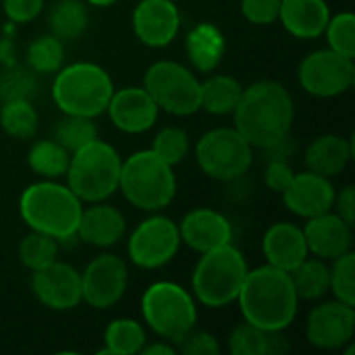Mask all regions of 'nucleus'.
I'll return each instance as SVG.
<instances>
[{
  "label": "nucleus",
  "instance_id": "obj_1",
  "mask_svg": "<svg viewBox=\"0 0 355 355\" xmlns=\"http://www.w3.org/2000/svg\"><path fill=\"white\" fill-rule=\"evenodd\" d=\"M231 116L233 127L252 144V148L264 150L291 135L295 102L281 81L262 79L243 87Z\"/></svg>",
  "mask_w": 355,
  "mask_h": 355
},
{
  "label": "nucleus",
  "instance_id": "obj_8",
  "mask_svg": "<svg viewBox=\"0 0 355 355\" xmlns=\"http://www.w3.org/2000/svg\"><path fill=\"white\" fill-rule=\"evenodd\" d=\"M139 310L148 329L173 345L198 327L196 297L183 285L173 281H156L148 285L141 293Z\"/></svg>",
  "mask_w": 355,
  "mask_h": 355
},
{
  "label": "nucleus",
  "instance_id": "obj_14",
  "mask_svg": "<svg viewBox=\"0 0 355 355\" xmlns=\"http://www.w3.org/2000/svg\"><path fill=\"white\" fill-rule=\"evenodd\" d=\"M355 306L339 300L316 304L306 320V339L320 352H341L354 341Z\"/></svg>",
  "mask_w": 355,
  "mask_h": 355
},
{
  "label": "nucleus",
  "instance_id": "obj_11",
  "mask_svg": "<svg viewBox=\"0 0 355 355\" xmlns=\"http://www.w3.org/2000/svg\"><path fill=\"white\" fill-rule=\"evenodd\" d=\"M181 248L179 227L173 218L150 212L127 239V256L129 260L144 270H158L173 262Z\"/></svg>",
  "mask_w": 355,
  "mask_h": 355
},
{
  "label": "nucleus",
  "instance_id": "obj_24",
  "mask_svg": "<svg viewBox=\"0 0 355 355\" xmlns=\"http://www.w3.org/2000/svg\"><path fill=\"white\" fill-rule=\"evenodd\" d=\"M352 156H354L352 137L324 133V135L314 137L308 144L306 154H304V164H306V171L333 179L347 168Z\"/></svg>",
  "mask_w": 355,
  "mask_h": 355
},
{
  "label": "nucleus",
  "instance_id": "obj_20",
  "mask_svg": "<svg viewBox=\"0 0 355 355\" xmlns=\"http://www.w3.org/2000/svg\"><path fill=\"white\" fill-rule=\"evenodd\" d=\"M302 229H304V237H306L310 256L331 262V260L352 252L354 227L349 223H345L333 210L308 218Z\"/></svg>",
  "mask_w": 355,
  "mask_h": 355
},
{
  "label": "nucleus",
  "instance_id": "obj_23",
  "mask_svg": "<svg viewBox=\"0 0 355 355\" xmlns=\"http://www.w3.org/2000/svg\"><path fill=\"white\" fill-rule=\"evenodd\" d=\"M331 19L327 0H281L279 21L297 40H316L324 33Z\"/></svg>",
  "mask_w": 355,
  "mask_h": 355
},
{
  "label": "nucleus",
  "instance_id": "obj_46",
  "mask_svg": "<svg viewBox=\"0 0 355 355\" xmlns=\"http://www.w3.org/2000/svg\"><path fill=\"white\" fill-rule=\"evenodd\" d=\"M139 354H144V355H175L177 354V347H175L173 343L164 341V339H158L156 343H148V341H146V345L141 347V352H139Z\"/></svg>",
  "mask_w": 355,
  "mask_h": 355
},
{
  "label": "nucleus",
  "instance_id": "obj_22",
  "mask_svg": "<svg viewBox=\"0 0 355 355\" xmlns=\"http://www.w3.org/2000/svg\"><path fill=\"white\" fill-rule=\"evenodd\" d=\"M262 254L266 264L287 272L293 270L310 256L304 229L289 220H279L270 225L262 235Z\"/></svg>",
  "mask_w": 355,
  "mask_h": 355
},
{
  "label": "nucleus",
  "instance_id": "obj_41",
  "mask_svg": "<svg viewBox=\"0 0 355 355\" xmlns=\"http://www.w3.org/2000/svg\"><path fill=\"white\" fill-rule=\"evenodd\" d=\"M177 352L183 355H218L220 354V343L218 339L208 333V331H198L191 329L177 345Z\"/></svg>",
  "mask_w": 355,
  "mask_h": 355
},
{
  "label": "nucleus",
  "instance_id": "obj_13",
  "mask_svg": "<svg viewBox=\"0 0 355 355\" xmlns=\"http://www.w3.org/2000/svg\"><path fill=\"white\" fill-rule=\"evenodd\" d=\"M81 275V297L94 310L114 308L129 287V268L127 262L116 256L102 252L92 258Z\"/></svg>",
  "mask_w": 355,
  "mask_h": 355
},
{
  "label": "nucleus",
  "instance_id": "obj_36",
  "mask_svg": "<svg viewBox=\"0 0 355 355\" xmlns=\"http://www.w3.org/2000/svg\"><path fill=\"white\" fill-rule=\"evenodd\" d=\"M37 94V75L21 67L19 62L12 67H2L0 71V104L10 100H33Z\"/></svg>",
  "mask_w": 355,
  "mask_h": 355
},
{
  "label": "nucleus",
  "instance_id": "obj_33",
  "mask_svg": "<svg viewBox=\"0 0 355 355\" xmlns=\"http://www.w3.org/2000/svg\"><path fill=\"white\" fill-rule=\"evenodd\" d=\"M96 119L79 116V114H62L52 129V139H56L67 152H77L98 137Z\"/></svg>",
  "mask_w": 355,
  "mask_h": 355
},
{
  "label": "nucleus",
  "instance_id": "obj_48",
  "mask_svg": "<svg viewBox=\"0 0 355 355\" xmlns=\"http://www.w3.org/2000/svg\"><path fill=\"white\" fill-rule=\"evenodd\" d=\"M89 6H112L114 2H119V0H85Z\"/></svg>",
  "mask_w": 355,
  "mask_h": 355
},
{
  "label": "nucleus",
  "instance_id": "obj_30",
  "mask_svg": "<svg viewBox=\"0 0 355 355\" xmlns=\"http://www.w3.org/2000/svg\"><path fill=\"white\" fill-rule=\"evenodd\" d=\"M102 354L135 355L148 341L146 329L135 318H114L104 331Z\"/></svg>",
  "mask_w": 355,
  "mask_h": 355
},
{
  "label": "nucleus",
  "instance_id": "obj_47",
  "mask_svg": "<svg viewBox=\"0 0 355 355\" xmlns=\"http://www.w3.org/2000/svg\"><path fill=\"white\" fill-rule=\"evenodd\" d=\"M0 64H2V67H12V64H17L15 42H12L8 35L0 40Z\"/></svg>",
  "mask_w": 355,
  "mask_h": 355
},
{
  "label": "nucleus",
  "instance_id": "obj_40",
  "mask_svg": "<svg viewBox=\"0 0 355 355\" xmlns=\"http://www.w3.org/2000/svg\"><path fill=\"white\" fill-rule=\"evenodd\" d=\"M241 15L252 25H272L279 21L281 0H241Z\"/></svg>",
  "mask_w": 355,
  "mask_h": 355
},
{
  "label": "nucleus",
  "instance_id": "obj_5",
  "mask_svg": "<svg viewBox=\"0 0 355 355\" xmlns=\"http://www.w3.org/2000/svg\"><path fill=\"white\" fill-rule=\"evenodd\" d=\"M248 270L243 252L233 243L204 252L191 272V295L210 310L227 308L237 302Z\"/></svg>",
  "mask_w": 355,
  "mask_h": 355
},
{
  "label": "nucleus",
  "instance_id": "obj_19",
  "mask_svg": "<svg viewBox=\"0 0 355 355\" xmlns=\"http://www.w3.org/2000/svg\"><path fill=\"white\" fill-rule=\"evenodd\" d=\"M177 227H179L181 243H185L189 250L198 254L210 252L225 243H233L231 220L214 208H206V206L193 208L181 218Z\"/></svg>",
  "mask_w": 355,
  "mask_h": 355
},
{
  "label": "nucleus",
  "instance_id": "obj_6",
  "mask_svg": "<svg viewBox=\"0 0 355 355\" xmlns=\"http://www.w3.org/2000/svg\"><path fill=\"white\" fill-rule=\"evenodd\" d=\"M119 191L141 212H162L177 196V175L152 150H139L123 160Z\"/></svg>",
  "mask_w": 355,
  "mask_h": 355
},
{
  "label": "nucleus",
  "instance_id": "obj_35",
  "mask_svg": "<svg viewBox=\"0 0 355 355\" xmlns=\"http://www.w3.org/2000/svg\"><path fill=\"white\" fill-rule=\"evenodd\" d=\"M150 150L160 160H164L166 164H171L175 168L177 164H181L187 158V154L191 150L189 133L179 125H166L156 131Z\"/></svg>",
  "mask_w": 355,
  "mask_h": 355
},
{
  "label": "nucleus",
  "instance_id": "obj_3",
  "mask_svg": "<svg viewBox=\"0 0 355 355\" xmlns=\"http://www.w3.org/2000/svg\"><path fill=\"white\" fill-rule=\"evenodd\" d=\"M81 210L83 202L58 179H40L27 185L19 198L21 220L31 231L50 235L58 243L77 239Z\"/></svg>",
  "mask_w": 355,
  "mask_h": 355
},
{
  "label": "nucleus",
  "instance_id": "obj_12",
  "mask_svg": "<svg viewBox=\"0 0 355 355\" xmlns=\"http://www.w3.org/2000/svg\"><path fill=\"white\" fill-rule=\"evenodd\" d=\"M355 79L354 58L337 54L331 48L310 52L297 67L302 89L314 98H339L352 89Z\"/></svg>",
  "mask_w": 355,
  "mask_h": 355
},
{
  "label": "nucleus",
  "instance_id": "obj_28",
  "mask_svg": "<svg viewBox=\"0 0 355 355\" xmlns=\"http://www.w3.org/2000/svg\"><path fill=\"white\" fill-rule=\"evenodd\" d=\"M289 277L300 302H320L329 295L331 270L329 264L316 256H308L300 262L293 270H289Z\"/></svg>",
  "mask_w": 355,
  "mask_h": 355
},
{
  "label": "nucleus",
  "instance_id": "obj_31",
  "mask_svg": "<svg viewBox=\"0 0 355 355\" xmlns=\"http://www.w3.org/2000/svg\"><path fill=\"white\" fill-rule=\"evenodd\" d=\"M0 129L15 139H33L40 129V112L33 106V100L2 102Z\"/></svg>",
  "mask_w": 355,
  "mask_h": 355
},
{
  "label": "nucleus",
  "instance_id": "obj_18",
  "mask_svg": "<svg viewBox=\"0 0 355 355\" xmlns=\"http://www.w3.org/2000/svg\"><path fill=\"white\" fill-rule=\"evenodd\" d=\"M335 185L329 177H322L312 171L295 173L289 187L281 193L285 208L297 218H312L333 210Z\"/></svg>",
  "mask_w": 355,
  "mask_h": 355
},
{
  "label": "nucleus",
  "instance_id": "obj_45",
  "mask_svg": "<svg viewBox=\"0 0 355 355\" xmlns=\"http://www.w3.org/2000/svg\"><path fill=\"white\" fill-rule=\"evenodd\" d=\"M289 349L291 343L285 337V331H266V355L285 354Z\"/></svg>",
  "mask_w": 355,
  "mask_h": 355
},
{
  "label": "nucleus",
  "instance_id": "obj_4",
  "mask_svg": "<svg viewBox=\"0 0 355 355\" xmlns=\"http://www.w3.org/2000/svg\"><path fill=\"white\" fill-rule=\"evenodd\" d=\"M52 100L62 114H79L98 119L106 112L114 92L110 73L89 60L62 64L54 73Z\"/></svg>",
  "mask_w": 355,
  "mask_h": 355
},
{
  "label": "nucleus",
  "instance_id": "obj_32",
  "mask_svg": "<svg viewBox=\"0 0 355 355\" xmlns=\"http://www.w3.org/2000/svg\"><path fill=\"white\" fill-rule=\"evenodd\" d=\"M64 64V42L50 31L29 42L25 50V67L35 75H52Z\"/></svg>",
  "mask_w": 355,
  "mask_h": 355
},
{
  "label": "nucleus",
  "instance_id": "obj_17",
  "mask_svg": "<svg viewBox=\"0 0 355 355\" xmlns=\"http://www.w3.org/2000/svg\"><path fill=\"white\" fill-rule=\"evenodd\" d=\"M106 114L119 131L127 135H139L156 125L160 110L144 85H127L121 89L114 87Z\"/></svg>",
  "mask_w": 355,
  "mask_h": 355
},
{
  "label": "nucleus",
  "instance_id": "obj_29",
  "mask_svg": "<svg viewBox=\"0 0 355 355\" xmlns=\"http://www.w3.org/2000/svg\"><path fill=\"white\" fill-rule=\"evenodd\" d=\"M71 162V152H67L56 139H37L27 152V166L40 179H60L64 177Z\"/></svg>",
  "mask_w": 355,
  "mask_h": 355
},
{
  "label": "nucleus",
  "instance_id": "obj_27",
  "mask_svg": "<svg viewBox=\"0 0 355 355\" xmlns=\"http://www.w3.org/2000/svg\"><path fill=\"white\" fill-rule=\"evenodd\" d=\"M89 27V10L85 0H58L48 15V29L62 42L79 40Z\"/></svg>",
  "mask_w": 355,
  "mask_h": 355
},
{
  "label": "nucleus",
  "instance_id": "obj_15",
  "mask_svg": "<svg viewBox=\"0 0 355 355\" xmlns=\"http://www.w3.org/2000/svg\"><path fill=\"white\" fill-rule=\"evenodd\" d=\"M29 289L33 297L52 312H69L83 302L79 270L58 258L40 270H31Z\"/></svg>",
  "mask_w": 355,
  "mask_h": 355
},
{
  "label": "nucleus",
  "instance_id": "obj_25",
  "mask_svg": "<svg viewBox=\"0 0 355 355\" xmlns=\"http://www.w3.org/2000/svg\"><path fill=\"white\" fill-rule=\"evenodd\" d=\"M227 52V37L214 23H198L185 35L189 67L198 73H212L220 67Z\"/></svg>",
  "mask_w": 355,
  "mask_h": 355
},
{
  "label": "nucleus",
  "instance_id": "obj_44",
  "mask_svg": "<svg viewBox=\"0 0 355 355\" xmlns=\"http://www.w3.org/2000/svg\"><path fill=\"white\" fill-rule=\"evenodd\" d=\"M333 212H337L345 223H349V225L354 227L355 225V187L354 185H345L339 193H335Z\"/></svg>",
  "mask_w": 355,
  "mask_h": 355
},
{
  "label": "nucleus",
  "instance_id": "obj_43",
  "mask_svg": "<svg viewBox=\"0 0 355 355\" xmlns=\"http://www.w3.org/2000/svg\"><path fill=\"white\" fill-rule=\"evenodd\" d=\"M293 177H295V171L291 168L289 160H266V166H264V185L270 191L283 193L289 187V183L293 181Z\"/></svg>",
  "mask_w": 355,
  "mask_h": 355
},
{
  "label": "nucleus",
  "instance_id": "obj_21",
  "mask_svg": "<svg viewBox=\"0 0 355 355\" xmlns=\"http://www.w3.org/2000/svg\"><path fill=\"white\" fill-rule=\"evenodd\" d=\"M127 233V218L125 214L106 202H94L87 208L83 206L79 225H77V239L85 245L108 250L116 245Z\"/></svg>",
  "mask_w": 355,
  "mask_h": 355
},
{
  "label": "nucleus",
  "instance_id": "obj_10",
  "mask_svg": "<svg viewBox=\"0 0 355 355\" xmlns=\"http://www.w3.org/2000/svg\"><path fill=\"white\" fill-rule=\"evenodd\" d=\"M144 89L160 112L191 116L200 110V79L196 71L177 60H156L144 73Z\"/></svg>",
  "mask_w": 355,
  "mask_h": 355
},
{
  "label": "nucleus",
  "instance_id": "obj_37",
  "mask_svg": "<svg viewBox=\"0 0 355 355\" xmlns=\"http://www.w3.org/2000/svg\"><path fill=\"white\" fill-rule=\"evenodd\" d=\"M333 266H329L331 270V281H329V293L347 304L355 306V254L354 250L331 260Z\"/></svg>",
  "mask_w": 355,
  "mask_h": 355
},
{
  "label": "nucleus",
  "instance_id": "obj_26",
  "mask_svg": "<svg viewBox=\"0 0 355 355\" xmlns=\"http://www.w3.org/2000/svg\"><path fill=\"white\" fill-rule=\"evenodd\" d=\"M243 85L237 77L227 73H208L204 81H200V110H206L212 116L233 114Z\"/></svg>",
  "mask_w": 355,
  "mask_h": 355
},
{
  "label": "nucleus",
  "instance_id": "obj_42",
  "mask_svg": "<svg viewBox=\"0 0 355 355\" xmlns=\"http://www.w3.org/2000/svg\"><path fill=\"white\" fill-rule=\"evenodd\" d=\"M2 10L12 25H23L40 17L44 0H2Z\"/></svg>",
  "mask_w": 355,
  "mask_h": 355
},
{
  "label": "nucleus",
  "instance_id": "obj_39",
  "mask_svg": "<svg viewBox=\"0 0 355 355\" xmlns=\"http://www.w3.org/2000/svg\"><path fill=\"white\" fill-rule=\"evenodd\" d=\"M227 347L231 355H266V331L241 318V322L231 329Z\"/></svg>",
  "mask_w": 355,
  "mask_h": 355
},
{
  "label": "nucleus",
  "instance_id": "obj_2",
  "mask_svg": "<svg viewBox=\"0 0 355 355\" xmlns=\"http://www.w3.org/2000/svg\"><path fill=\"white\" fill-rule=\"evenodd\" d=\"M237 304L241 318L262 331H287L300 310L289 272L266 262L248 270Z\"/></svg>",
  "mask_w": 355,
  "mask_h": 355
},
{
  "label": "nucleus",
  "instance_id": "obj_34",
  "mask_svg": "<svg viewBox=\"0 0 355 355\" xmlns=\"http://www.w3.org/2000/svg\"><path fill=\"white\" fill-rule=\"evenodd\" d=\"M58 250L60 243L54 237L29 229V233L19 241L17 256L27 270H40L58 258Z\"/></svg>",
  "mask_w": 355,
  "mask_h": 355
},
{
  "label": "nucleus",
  "instance_id": "obj_7",
  "mask_svg": "<svg viewBox=\"0 0 355 355\" xmlns=\"http://www.w3.org/2000/svg\"><path fill=\"white\" fill-rule=\"evenodd\" d=\"M123 158L116 148L100 137L89 141L71 154L69 168L64 173L69 189L83 202H106L119 191Z\"/></svg>",
  "mask_w": 355,
  "mask_h": 355
},
{
  "label": "nucleus",
  "instance_id": "obj_16",
  "mask_svg": "<svg viewBox=\"0 0 355 355\" xmlns=\"http://www.w3.org/2000/svg\"><path fill=\"white\" fill-rule=\"evenodd\" d=\"M131 29L139 44L160 50L177 40L181 12L173 0H139L131 12Z\"/></svg>",
  "mask_w": 355,
  "mask_h": 355
},
{
  "label": "nucleus",
  "instance_id": "obj_38",
  "mask_svg": "<svg viewBox=\"0 0 355 355\" xmlns=\"http://www.w3.org/2000/svg\"><path fill=\"white\" fill-rule=\"evenodd\" d=\"M327 37V48L343 54L347 58L355 56V17L354 12L345 10L339 15H331L327 29L322 33Z\"/></svg>",
  "mask_w": 355,
  "mask_h": 355
},
{
  "label": "nucleus",
  "instance_id": "obj_9",
  "mask_svg": "<svg viewBox=\"0 0 355 355\" xmlns=\"http://www.w3.org/2000/svg\"><path fill=\"white\" fill-rule=\"evenodd\" d=\"M193 156L206 177L231 183L252 168L254 148L235 127H214L196 141Z\"/></svg>",
  "mask_w": 355,
  "mask_h": 355
}]
</instances>
